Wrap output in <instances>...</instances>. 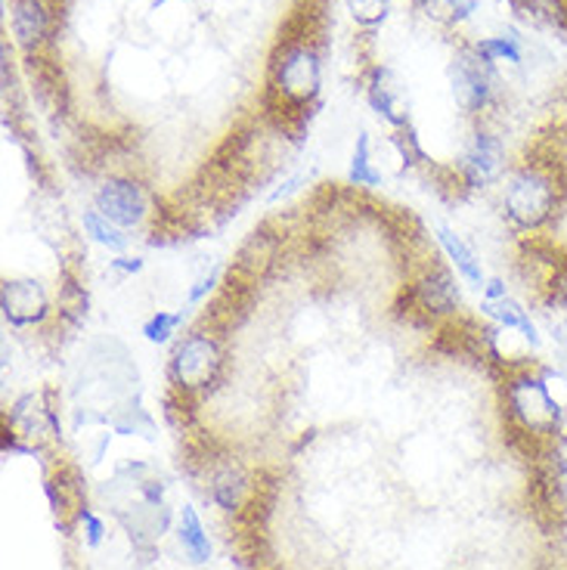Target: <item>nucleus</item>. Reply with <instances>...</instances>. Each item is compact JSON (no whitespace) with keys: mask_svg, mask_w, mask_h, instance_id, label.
Masks as SVG:
<instances>
[{"mask_svg":"<svg viewBox=\"0 0 567 570\" xmlns=\"http://www.w3.org/2000/svg\"><path fill=\"white\" fill-rule=\"evenodd\" d=\"M565 177L561 168L553 161H527L511 174L506 193H502V208L506 217L525 233H537L553 220L561 202H565Z\"/></svg>","mask_w":567,"mask_h":570,"instance_id":"nucleus-1","label":"nucleus"},{"mask_svg":"<svg viewBox=\"0 0 567 570\" xmlns=\"http://www.w3.org/2000/svg\"><path fill=\"white\" fill-rule=\"evenodd\" d=\"M506 413H509V422L525 438H534V441H546L558 434L561 428V415H565V406L561 400L555 397L553 387L546 382L542 372L521 370L506 379Z\"/></svg>","mask_w":567,"mask_h":570,"instance_id":"nucleus-2","label":"nucleus"},{"mask_svg":"<svg viewBox=\"0 0 567 570\" xmlns=\"http://www.w3.org/2000/svg\"><path fill=\"white\" fill-rule=\"evenodd\" d=\"M221 366H224L221 344L214 342L212 335L196 332V335H189L174 351V360H170V385H177L180 391H205L221 375Z\"/></svg>","mask_w":567,"mask_h":570,"instance_id":"nucleus-3","label":"nucleus"},{"mask_svg":"<svg viewBox=\"0 0 567 570\" xmlns=\"http://www.w3.org/2000/svg\"><path fill=\"white\" fill-rule=\"evenodd\" d=\"M273 87L283 94L285 102L304 106L320 90V59L311 43H289L283 59L273 69Z\"/></svg>","mask_w":567,"mask_h":570,"instance_id":"nucleus-4","label":"nucleus"},{"mask_svg":"<svg viewBox=\"0 0 567 570\" xmlns=\"http://www.w3.org/2000/svg\"><path fill=\"white\" fill-rule=\"evenodd\" d=\"M493 75H490V62L475 50V53H462L453 69V90L456 100L468 112H481L490 102L493 94Z\"/></svg>","mask_w":567,"mask_h":570,"instance_id":"nucleus-5","label":"nucleus"},{"mask_svg":"<svg viewBox=\"0 0 567 570\" xmlns=\"http://www.w3.org/2000/svg\"><path fill=\"white\" fill-rule=\"evenodd\" d=\"M97 208L118 227H137L146 217V196L130 180H109L97 193Z\"/></svg>","mask_w":567,"mask_h":570,"instance_id":"nucleus-6","label":"nucleus"},{"mask_svg":"<svg viewBox=\"0 0 567 570\" xmlns=\"http://www.w3.org/2000/svg\"><path fill=\"white\" fill-rule=\"evenodd\" d=\"M0 311L13 326L41 323L47 316V295L35 279H13L0 288Z\"/></svg>","mask_w":567,"mask_h":570,"instance_id":"nucleus-7","label":"nucleus"},{"mask_svg":"<svg viewBox=\"0 0 567 570\" xmlns=\"http://www.w3.org/2000/svg\"><path fill=\"white\" fill-rule=\"evenodd\" d=\"M502 174V142L490 134H475L462 158V177L468 186H487Z\"/></svg>","mask_w":567,"mask_h":570,"instance_id":"nucleus-8","label":"nucleus"},{"mask_svg":"<svg viewBox=\"0 0 567 570\" xmlns=\"http://www.w3.org/2000/svg\"><path fill=\"white\" fill-rule=\"evenodd\" d=\"M13 35L26 50H35L50 35V7L43 0H13Z\"/></svg>","mask_w":567,"mask_h":570,"instance_id":"nucleus-9","label":"nucleus"},{"mask_svg":"<svg viewBox=\"0 0 567 570\" xmlns=\"http://www.w3.org/2000/svg\"><path fill=\"white\" fill-rule=\"evenodd\" d=\"M412 295H416L419 307H422L426 314H453L456 304H459V292H456L453 279H450V273L447 271L426 273V276L416 283Z\"/></svg>","mask_w":567,"mask_h":570,"instance_id":"nucleus-10","label":"nucleus"},{"mask_svg":"<svg viewBox=\"0 0 567 570\" xmlns=\"http://www.w3.org/2000/svg\"><path fill=\"white\" fill-rule=\"evenodd\" d=\"M13 428L19 431L16 438L41 441V438H53L57 434V419H53V413L47 406H41V400L29 394V397H22L16 403Z\"/></svg>","mask_w":567,"mask_h":570,"instance_id":"nucleus-11","label":"nucleus"},{"mask_svg":"<svg viewBox=\"0 0 567 570\" xmlns=\"http://www.w3.org/2000/svg\"><path fill=\"white\" fill-rule=\"evenodd\" d=\"M483 311L487 316H493L499 326L511 328V332H521V338L530 344H539V332L534 326V320L527 314L525 307L518 301L511 298H499V301H483Z\"/></svg>","mask_w":567,"mask_h":570,"instance_id":"nucleus-12","label":"nucleus"},{"mask_svg":"<svg viewBox=\"0 0 567 570\" xmlns=\"http://www.w3.org/2000/svg\"><path fill=\"white\" fill-rule=\"evenodd\" d=\"M438 239H440V245H443V252H447V255H450V261L456 264V271L462 273L468 283L478 285V288H481V285H487V279H483V271H481V261L475 257V252H471V248H468V245L462 243L456 233H450L447 227H438Z\"/></svg>","mask_w":567,"mask_h":570,"instance_id":"nucleus-13","label":"nucleus"},{"mask_svg":"<svg viewBox=\"0 0 567 570\" xmlns=\"http://www.w3.org/2000/svg\"><path fill=\"white\" fill-rule=\"evenodd\" d=\"M391 75L388 71H375V81L369 87V100L384 115L391 125H407V112H403V100H400V87L388 85Z\"/></svg>","mask_w":567,"mask_h":570,"instance_id":"nucleus-14","label":"nucleus"},{"mask_svg":"<svg viewBox=\"0 0 567 570\" xmlns=\"http://www.w3.org/2000/svg\"><path fill=\"white\" fill-rule=\"evenodd\" d=\"M177 537H180L184 549L189 552V558H193L196 564L208 561V556H212V542H208L205 530H202L199 514L193 512L189 505L180 512V528H177Z\"/></svg>","mask_w":567,"mask_h":570,"instance_id":"nucleus-15","label":"nucleus"},{"mask_svg":"<svg viewBox=\"0 0 567 570\" xmlns=\"http://www.w3.org/2000/svg\"><path fill=\"white\" fill-rule=\"evenodd\" d=\"M85 229L97 239L100 245H106V248H113V252H121L125 245H128V239H125V233H121V227L118 224H113L106 214L100 212V208H90V212H85Z\"/></svg>","mask_w":567,"mask_h":570,"instance_id":"nucleus-16","label":"nucleus"},{"mask_svg":"<svg viewBox=\"0 0 567 570\" xmlns=\"http://www.w3.org/2000/svg\"><path fill=\"white\" fill-rule=\"evenodd\" d=\"M351 184L356 186H379V171L372 168V156H369V137L360 134L354 149V161H351Z\"/></svg>","mask_w":567,"mask_h":570,"instance_id":"nucleus-17","label":"nucleus"},{"mask_svg":"<svg viewBox=\"0 0 567 570\" xmlns=\"http://www.w3.org/2000/svg\"><path fill=\"white\" fill-rule=\"evenodd\" d=\"M487 62H521V47H518V38H487L475 47Z\"/></svg>","mask_w":567,"mask_h":570,"instance_id":"nucleus-18","label":"nucleus"},{"mask_svg":"<svg viewBox=\"0 0 567 570\" xmlns=\"http://www.w3.org/2000/svg\"><path fill=\"white\" fill-rule=\"evenodd\" d=\"M180 323H184V314H162V311H158L156 316H149V320H146L143 335H146L153 344H165Z\"/></svg>","mask_w":567,"mask_h":570,"instance_id":"nucleus-19","label":"nucleus"},{"mask_svg":"<svg viewBox=\"0 0 567 570\" xmlns=\"http://www.w3.org/2000/svg\"><path fill=\"white\" fill-rule=\"evenodd\" d=\"M388 3L391 0H348V7H351V13H354L356 22H363V26H372V22H379L388 13Z\"/></svg>","mask_w":567,"mask_h":570,"instance_id":"nucleus-20","label":"nucleus"},{"mask_svg":"<svg viewBox=\"0 0 567 570\" xmlns=\"http://www.w3.org/2000/svg\"><path fill=\"white\" fill-rule=\"evenodd\" d=\"M549 298L567 311V257L565 261H555L553 276H549Z\"/></svg>","mask_w":567,"mask_h":570,"instance_id":"nucleus-21","label":"nucleus"},{"mask_svg":"<svg viewBox=\"0 0 567 570\" xmlns=\"http://www.w3.org/2000/svg\"><path fill=\"white\" fill-rule=\"evenodd\" d=\"M81 518H85V524H87V540L97 546V542H100V537H102L100 518H94V514H90V512H85V514H81Z\"/></svg>","mask_w":567,"mask_h":570,"instance_id":"nucleus-22","label":"nucleus"},{"mask_svg":"<svg viewBox=\"0 0 567 570\" xmlns=\"http://www.w3.org/2000/svg\"><path fill=\"white\" fill-rule=\"evenodd\" d=\"M483 292H487V301L509 298V292H506V285H502V279H490V283L483 285Z\"/></svg>","mask_w":567,"mask_h":570,"instance_id":"nucleus-23","label":"nucleus"},{"mask_svg":"<svg viewBox=\"0 0 567 570\" xmlns=\"http://www.w3.org/2000/svg\"><path fill=\"white\" fill-rule=\"evenodd\" d=\"M214 285V273H208V276H205V279H202L199 285H196V288H193V292H189V301H193V304H196V301L202 298V295H205V292H208V288H212Z\"/></svg>","mask_w":567,"mask_h":570,"instance_id":"nucleus-24","label":"nucleus"},{"mask_svg":"<svg viewBox=\"0 0 567 570\" xmlns=\"http://www.w3.org/2000/svg\"><path fill=\"white\" fill-rule=\"evenodd\" d=\"M115 271H128V273H137L143 267L140 261H137V257H134V261H130V257H121V261H115L113 264Z\"/></svg>","mask_w":567,"mask_h":570,"instance_id":"nucleus-25","label":"nucleus"}]
</instances>
